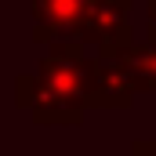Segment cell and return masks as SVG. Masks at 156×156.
Wrapping results in <instances>:
<instances>
[{"instance_id":"cell-9","label":"cell","mask_w":156,"mask_h":156,"mask_svg":"<svg viewBox=\"0 0 156 156\" xmlns=\"http://www.w3.org/2000/svg\"><path fill=\"white\" fill-rule=\"evenodd\" d=\"M109 4H123V7H131V0H109Z\"/></svg>"},{"instance_id":"cell-2","label":"cell","mask_w":156,"mask_h":156,"mask_svg":"<svg viewBox=\"0 0 156 156\" xmlns=\"http://www.w3.org/2000/svg\"><path fill=\"white\" fill-rule=\"evenodd\" d=\"M134 94H138V83L131 76V69L123 66V58L98 47V55L91 58V76H87V105L91 109H131Z\"/></svg>"},{"instance_id":"cell-7","label":"cell","mask_w":156,"mask_h":156,"mask_svg":"<svg viewBox=\"0 0 156 156\" xmlns=\"http://www.w3.org/2000/svg\"><path fill=\"white\" fill-rule=\"evenodd\" d=\"M149 4V26H156V0H145Z\"/></svg>"},{"instance_id":"cell-3","label":"cell","mask_w":156,"mask_h":156,"mask_svg":"<svg viewBox=\"0 0 156 156\" xmlns=\"http://www.w3.org/2000/svg\"><path fill=\"white\" fill-rule=\"evenodd\" d=\"M91 0H29L33 15V40L55 44V40H83Z\"/></svg>"},{"instance_id":"cell-1","label":"cell","mask_w":156,"mask_h":156,"mask_svg":"<svg viewBox=\"0 0 156 156\" xmlns=\"http://www.w3.org/2000/svg\"><path fill=\"white\" fill-rule=\"evenodd\" d=\"M87 76H91V58L83 51V40H55L33 76L29 73L15 76V102L18 109H29L37 123L76 127L91 109Z\"/></svg>"},{"instance_id":"cell-8","label":"cell","mask_w":156,"mask_h":156,"mask_svg":"<svg viewBox=\"0 0 156 156\" xmlns=\"http://www.w3.org/2000/svg\"><path fill=\"white\" fill-rule=\"evenodd\" d=\"M149 40H153V44H156V26H149Z\"/></svg>"},{"instance_id":"cell-4","label":"cell","mask_w":156,"mask_h":156,"mask_svg":"<svg viewBox=\"0 0 156 156\" xmlns=\"http://www.w3.org/2000/svg\"><path fill=\"white\" fill-rule=\"evenodd\" d=\"M127 11L123 4H109V0H91L87 11V26H83V44H127L131 40V26H127Z\"/></svg>"},{"instance_id":"cell-5","label":"cell","mask_w":156,"mask_h":156,"mask_svg":"<svg viewBox=\"0 0 156 156\" xmlns=\"http://www.w3.org/2000/svg\"><path fill=\"white\" fill-rule=\"evenodd\" d=\"M105 51H113L116 58H123V66L131 69V76L138 83V91H156V44L145 40V44H98Z\"/></svg>"},{"instance_id":"cell-6","label":"cell","mask_w":156,"mask_h":156,"mask_svg":"<svg viewBox=\"0 0 156 156\" xmlns=\"http://www.w3.org/2000/svg\"><path fill=\"white\" fill-rule=\"evenodd\" d=\"M131 156H156V138H138V142H131Z\"/></svg>"}]
</instances>
